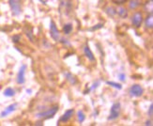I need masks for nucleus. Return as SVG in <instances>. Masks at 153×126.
Instances as JSON below:
<instances>
[{
  "instance_id": "nucleus-10",
  "label": "nucleus",
  "mask_w": 153,
  "mask_h": 126,
  "mask_svg": "<svg viewBox=\"0 0 153 126\" xmlns=\"http://www.w3.org/2000/svg\"><path fill=\"white\" fill-rule=\"evenodd\" d=\"M84 53H85V56L88 58V60H90V61H95L96 60L94 54L92 53L90 47H89L88 44H86L85 47H84Z\"/></svg>"
},
{
  "instance_id": "nucleus-3",
  "label": "nucleus",
  "mask_w": 153,
  "mask_h": 126,
  "mask_svg": "<svg viewBox=\"0 0 153 126\" xmlns=\"http://www.w3.org/2000/svg\"><path fill=\"white\" fill-rule=\"evenodd\" d=\"M119 114H120V104L119 103H115L112 105L111 110H110V115L108 117L109 121H114L116 119L118 118Z\"/></svg>"
},
{
  "instance_id": "nucleus-30",
  "label": "nucleus",
  "mask_w": 153,
  "mask_h": 126,
  "mask_svg": "<svg viewBox=\"0 0 153 126\" xmlns=\"http://www.w3.org/2000/svg\"><path fill=\"white\" fill-rule=\"evenodd\" d=\"M26 92H27V93H30V92H31V89H26Z\"/></svg>"
},
{
  "instance_id": "nucleus-26",
  "label": "nucleus",
  "mask_w": 153,
  "mask_h": 126,
  "mask_svg": "<svg viewBox=\"0 0 153 126\" xmlns=\"http://www.w3.org/2000/svg\"><path fill=\"white\" fill-rule=\"evenodd\" d=\"M148 114H149V117H152V116H153V104H150V105H149V108Z\"/></svg>"
},
{
  "instance_id": "nucleus-11",
  "label": "nucleus",
  "mask_w": 153,
  "mask_h": 126,
  "mask_svg": "<svg viewBox=\"0 0 153 126\" xmlns=\"http://www.w3.org/2000/svg\"><path fill=\"white\" fill-rule=\"evenodd\" d=\"M145 25H146V26H147V28L151 29L153 28V15H152V13H149V14L147 16V18H146Z\"/></svg>"
},
{
  "instance_id": "nucleus-23",
  "label": "nucleus",
  "mask_w": 153,
  "mask_h": 126,
  "mask_svg": "<svg viewBox=\"0 0 153 126\" xmlns=\"http://www.w3.org/2000/svg\"><path fill=\"white\" fill-rule=\"evenodd\" d=\"M103 26V24H98V25H95L93 28H91L89 30L90 31H94V30H97V29H99V28H102Z\"/></svg>"
},
{
  "instance_id": "nucleus-20",
  "label": "nucleus",
  "mask_w": 153,
  "mask_h": 126,
  "mask_svg": "<svg viewBox=\"0 0 153 126\" xmlns=\"http://www.w3.org/2000/svg\"><path fill=\"white\" fill-rule=\"evenodd\" d=\"M106 84L109 85V86H111V87H113V88L117 89H122L121 84H118V83L113 82V81H107V82H106Z\"/></svg>"
},
{
  "instance_id": "nucleus-5",
  "label": "nucleus",
  "mask_w": 153,
  "mask_h": 126,
  "mask_svg": "<svg viewBox=\"0 0 153 126\" xmlns=\"http://www.w3.org/2000/svg\"><path fill=\"white\" fill-rule=\"evenodd\" d=\"M130 94H131V96H132V97H140V96H142V94H143V92H144V90H143V88L141 87L140 85H132L131 87L130 88Z\"/></svg>"
},
{
  "instance_id": "nucleus-29",
  "label": "nucleus",
  "mask_w": 153,
  "mask_h": 126,
  "mask_svg": "<svg viewBox=\"0 0 153 126\" xmlns=\"http://www.w3.org/2000/svg\"><path fill=\"white\" fill-rule=\"evenodd\" d=\"M145 125H149V126H151L152 125V122L149 120V121H147L146 122V123H145Z\"/></svg>"
},
{
  "instance_id": "nucleus-16",
  "label": "nucleus",
  "mask_w": 153,
  "mask_h": 126,
  "mask_svg": "<svg viewBox=\"0 0 153 126\" xmlns=\"http://www.w3.org/2000/svg\"><path fill=\"white\" fill-rule=\"evenodd\" d=\"M152 1H153V0H149V1H148L147 3L145 4V6H144L145 10L149 12V13H152V11H153V4H152Z\"/></svg>"
},
{
  "instance_id": "nucleus-18",
  "label": "nucleus",
  "mask_w": 153,
  "mask_h": 126,
  "mask_svg": "<svg viewBox=\"0 0 153 126\" xmlns=\"http://www.w3.org/2000/svg\"><path fill=\"white\" fill-rule=\"evenodd\" d=\"M77 119H78V122H80V123H82V122H85V113L82 111V110H79L78 112H77Z\"/></svg>"
},
{
  "instance_id": "nucleus-8",
  "label": "nucleus",
  "mask_w": 153,
  "mask_h": 126,
  "mask_svg": "<svg viewBox=\"0 0 153 126\" xmlns=\"http://www.w3.org/2000/svg\"><path fill=\"white\" fill-rule=\"evenodd\" d=\"M74 109H68V110H66L65 113L61 116V118L59 119V122H69L71 117L74 116Z\"/></svg>"
},
{
  "instance_id": "nucleus-1",
  "label": "nucleus",
  "mask_w": 153,
  "mask_h": 126,
  "mask_svg": "<svg viewBox=\"0 0 153 126\" xmlns=\"http://www.w3.org/2000/svg\"><path fill=\"white\" fill-rule=\"evenodd\" d=\"M57 111H58V107L57 105H55V107H52L48 110L37 113L36 117L39 119H52V118H54V116L56 114Z\"/></svg>"
},
{
  "instance_id": "nucleus-25",
  "label": "nucleus",
  "mask_w": 153,
  "mask_h": 126,
  "mask_svg": "<svg viewBox=\"0 0 153 126\" xmlns=\"http://www.w3.org/2000/svg\"><path fill=\"white\" fill-rule=\"evenodd\" d=\"M25 34H26V36H27L29 39H30V41L31 42H33V35H32V29H30L29 31L28 30H26V33H25Z\"/></svg>"
},
{
  "instance_id": "nucleus-6",
  "label": "nucleus",
  "mask_w": 153,
  "mask_h": 126,
  "mask_svg": "<svg viewBox=\"0 0 153 126\" xmlns=\"http://www.w3.org/2000/svg\"><path fill=\"white\" fill-rule=\"evenodd\" d=\"M132 25H134L135 28H140L142 23H143V14L141 12H135L134 15H132L131 19Z\"/></svg>"
},
{
  "instance_id": "nucleus-19",
  "label": "nucleus",
  "mask_w": 153,
  "mask_h": 126,
  "mask_svg": "<svg viewBox=\"0 0 153 126\" xmlns=\"http://www.w3.org/2000/svg\"><path fill=\"white\" fill-rule=\"evenodd\" d=\"M105 12L107 13V14H108L109 16H111V17H114L115 14L117 13L116 10H115L114 8H113V7H107V8L105 9Z\"/></svg>"
},
{
  "instance_id": "nucleus-13",
  "label": "nucleus",
  "mask_w": 153,
  "mask_h": 126,
  "mask_svg": "<svg viewBox=\"0 0 153 126\" xmlns=\"http://www.w3.org/2000/svg\"><path fill=\"white\" fill-rule=\"evenodd\" d=\"M65 76H66V79H67L71 85H75L77 83L76 77L74 75H71V72H65Z\"/></svg>"
},
{
  "instance_id": "nucleus-15",
  "label": "nucleus",
  "mask_w": 153,
  "mask_h": 126,
  "mask_svg": "<svg viewBox=\"0 0 153 126\" xmlns=\"http://www.w3.org/2000/svg\"><path fill=\"white\" fill-rule=\"evenodd\" d=\"M15 95V90L11 88H7L4 90V96L6 97H13Z\"/></svg>"
},
{
  "instance_id": "nucleus-22",
  "label": "nucleus",
  "mask_w": 153,
  "mask_h": 126,
  "mask_svg": "<svg viewBox=\"0 0 153 126\" xmlns=\"http://www.w3.org/2000/svg\"><path fill=\"white\" fill-rule=\"evenodd\" d=\"M117 77H118L119 80L122 81V82L126 81V75L123 74V72H119V74L117 75Z\"/></svg>"
},
{
  "instance_id": "nucleus-2",
  "label": "nucleus",
  "mask_w": 153,
  "mask_h": 126,
  "mask_svg": "<svg viewBox=\"0 0 153 126\" xmlns=\"http://www.w3.org/2000/svg\"><path fill=\"white\" fill-rule=\"evenodd\" d=\"M9 3L13 15H19L22 12L21 0H9Z\"/></svg>"
},
{
  "instance_id": "nucleus-12",
  "label": "nucleus",
  "mask_w": 153,
  "mask_h": 126,
  "mask_svg": "<svg viewBox=\"0 0 153 126\" xmlns=\"http://www.w3.org/2000/svg\"><path fill=\"white\" fill-rule=\"evenodd\" d=\"M116 11H117V14L120 16L121 18H123V19L128 17V11H127V10H126V9H124L123 7H118L117 10Z\"/></svg>"
},
{
  "instance_id": "nucleus-17",
  "label": "nucleus",
  "mask_w": 153,
  "mask_h": 126,
  "mask_svg": "<svg viewBox=\"0 0 153 126\" xmlns=\"http://www.w3.org/2000/svg\"><path fill=\"white\" fill-rule=\"evenodd\" d=\"M139 5H140V1H139V0H130V2H129V7L131 10L136 9Z\"/></svg>"
},
{
  "instance_id": "nucleus-28",
  "label": "nucleus",
  "mask_w": 153,
  "mask_h": 126,
  "mask_svg": "<svg viewBox=\"0 0 153 126\" xmlns=\"http://www.w3.org/2000/svg\"><path fill=\"white\" fill-rule=\"evenodd\" d=\"M116 4H122V3H124L125 2V0H113Z\"/></svg>"
},
{
  "instance_id": "nucleus-9",
  "label": "nucleus",
  "mask_w": 153,
  "mask_h": 126,
  "mask_svg": "<svg viewBox=\"0 0 153 126\" xmlns=\"http://www.w3.org/2000/svg\"><path fill=\"white\" fill-rule=\"evenodd\" d=\"M17 105H18V104H17L16 103H15V104H10V105H9V107H7L4 111L1 112V115H0V116H1V117L3 118V117H7L8 115H10V113H12L13 111H15V109L17 108Z\"/></svg>"
},
{
  "instance_id": "nucleus-14",
  "label": "nucleus",
  "mask_w": 153,
  "mask_h": 126,
  "mask_svg": "<svg viewBox=\"0 0 153 126\" xmlns=\"http://www.w3.org/2000/svg\"><path fill=\"white\" fill-rule=\"evenodd\" d=\"M72 29H74V26H72V25L71 23L66 24L63 26V32H64V34H66V35L70 34V33L72 31Z\"/></svg>"
},
{
  "instance_id": "nucleus-24",
  "label": "nucleus",
  "mask_w": 153,
  "mask_h": 126,
  "mask_svg": "<svg viewBox=\"0 0 153 126\" xmlns=\"http://www.w3.org/2000/svg\"><path fill=\"white\" fill-rule=\"evenodd\" d=\"M20 39H21L20 35H14V36L12 37V42H15V43H17V42H19Z\"/></svg>"
},
{
  "instance_id": "nucleus-27",
  "label": "nucleus",
  "mask_w": 153,
  "mask_h": 126,
  "mask_svg": "<svg viewBox=\"0 0 153 126\" xmlns=\"http://www.w3.org/2000/svg\"><path fill=\"white\" fill-rule=\"evenodd\" d=\"M62 43H64V44H68V45H71V43L68 42V40H65V39H61V41H60Z\"/></svg>"
},
{
  "instance_id": "nucleus-4",
  "label": "nucleus",
  "mask_w": 153,
  "mask_h": 126,
  "mask_svg": "<svg viewBox=\"0 0 153 126\" xmlns=\"http://www.w3.org/2000/svg\"><path fill=\"white\" fill-rule=\"evenodd\" d=\"M50 35L52 39L56 42H58L60 40V33H59V30L57 29L56 25L53 20H51L50 22Z\"/></svg>"
},
{
  "instance_id": "nucleus-7",
  "label": "nucleus",
  "mask_w": 153,
  "mask_h": 126,
  "mask_svg": "<svg viewBox=\"0 0 153 126\" xmlns=\"http://www.w3.org/2000/svg\"><path fill=\"white\" fill-rule=\"evenodd\" d=\"M25 71H26V65H22L17 75L16 81L18 84H24L25 82Z\"/></svg>"
},
{
  "instance_id": "nucleus-21",
  "label": "nucleus",
  "mask_w": 153,
  "mask_h": 126,
  "mask_svg": "<svg viewBox=\"0 0 153 126\" xmlns=\"http://www.w3.org/2000/svg\"><path fill=\"white\" fill-rule=\"evenodd\" d=\"M99 84H100V82H99V81H98V82H95L94 84H93V86H92V87H91L89 89H86V90H85V91H84V93H85V94H88V92H90L91 90H93V89H97V88H98V86H99Z\"/></svg>"
}]
</instances>
